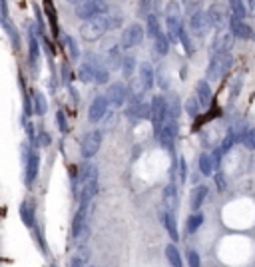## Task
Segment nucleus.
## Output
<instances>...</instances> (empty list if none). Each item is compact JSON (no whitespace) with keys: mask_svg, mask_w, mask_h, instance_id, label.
Masks as SVG:
<instances>
[{"mask_svg":"<svg viewBox=\"0 0 255 267\" xmlns=\"http://www.w3.org/2000/svg\"><path fill=\"white\" fill-rule=\"evenodd\" d=\"M196 92H198L196 100L200 102L201 108H209V106H211L214 92H211V86H209V82H207V80H200V82L196 84Z\"/></svg>","mask_w":255,"mask_h":267,"instance_id":"6ab92c4d","label":"nucleus"},{"mask_svg":"<svg viewBox=\"0 0 255 267\" xmlns=\"http://www.w3.org/2000/svg\"><path fill=\"white\" fill-rule=\"evenodd\" d=\"M100 146H102V132H100V130L88 132V134L82 138V143H80L82 156H84L86 160H90V158H94V156L98 154Z\"/></svg>","mask_w":255,"mask_h":267,"instance_id":"0eeeda50","label":"nucleus"},{"mask_svg":"<svg viewBox=\"0 0 255 267\" xmlns=\"http://www.w3.org/2000/svg\"><path fill=\"white\" fill-rule=\"evenodd\" d=\"M126 116L130 120H134V124H138V120H144V118H150V104L144 102L142 94H136L128 106Z\"/></svg>","mask_w":255,"mask_h":267,"instance_id":"6e6552de","label":"nucleus"},{"mask_svg":"<svg viewBox=\"0 0 255 267\" xmlns=\"http://www.w3.org/2000/svg\"><path fill=\"white\" fill-rule=\"evenodd\" d=\"M165 257H167V261H169L172 267H183L182 255H180V251H178V248H176L174 243L165 248Z\"/></svg>","mask_w":255,"mask_h":267,"instance_id":"7c9ffc66","label":"nucleus"},{"mask_svg":"<svg viewBox=\"0 0 255 267\" xmlns=\"http://www.w3.org/2000/svg\"><path fill=\"white\" fill-rule=\"evenodd\" d=\"M205 12H207V18H209V24L214 28H218V32L223 30V26H225V12L221 10V6L219 4H211L209 10H205Z\"/></svg>","mask_w":255,"mask_h":267,"instance_id":"4be33fe9","label":"nucleus"},{"mask_svg":"<svg viewBox=\"0 0 255 267\" xmlns=\"http://www.w3.org/2000/svg\"><path fill=\"white\" fill-rule=\"evenodd\" d=\"M30 102H32V112L36 116H44L48 112V102H46V96L40 92V90H34L32 96H30Z\"/></svg>","mask_w":255,"mask_h":267,"instance_id":"393cba45","label":"nucleus"},{"mask_svg":"<svg viewBox=\"0 0 255 267\" xmlns=\"http://www.w3.org/2000/svg\"><path fill=\"white\" fill-rule=\"evenodd\" d=\"M178 188L174 186V183H169V186H165L164 188V212L167 214H176V210H178Z\"/></svg>","mask_w":255,"mask_h":267,"instance_id":"aec40b11","label":"nucleus"},{"mask_svg":"<svg viewBox=\"0 0 255 267\" xmlns=\"http://www.w3.org/2000/svg\"><path fill=\"white\" fill-rule=\"evenodd\" d=\"M229 8H231V18H236V20H243V18L247 16V12H245V2H241V0H231V2H229Z\"/></svg>","mask_w":255,"mask_h":267,"instance_id":"72a5a7b5","label":"nucleus"},{"mask_svg":"<svg viewBox=\"0 0 255 267\" xmlns=\"http://www.w3.org/2000/svg\"><path fill=\"white\" fill-rule=\"evenodd\" d=\"M38 170H40V154H38L36 150H32L30 156H28V160L24 161V181H26L28 188L38 178Z\"/></svg>","mask_w":255,"mask_h":267,"instance_id":"4468645a","label":"nucleus"},{"mask_svg":"<svg viewBox=\"0 0 255 267\" xmlns=\"http://www.w3.org/2000/svg\"><path fill=\"white\" fill-rule=\"evenodd\" d=\"M233 46V36L227 30H219L218 34L214 36V42H211V48L216 54H229Z\"/></svg>","mask_w":255,"mask_h":267,"instance_id":"dca6fc26","label":"nucleus"},{"mask_svg":"<svg viewBox=\"0 0 255 267\" xmlns=\"http://www.w3.org/2000/svg\"><path fill=\"white\" fill-rule=\"evenodd\" d=\"M152 6H154V2H140V4H138V8H140V10H138V14H140V16H144V14H146V16H150V8H152Z\"/></svg>","mask_w":255,"mask_h":267,"instance_id":"de8ad7c7","label":"nucleus"},{"mask_svg":"<svg viewBox=\"0 0 255 267\" xmlns=\"http://www.w3.org/2000/svg\"><path fill=\"white\" fill-rule=\"evenodd\" d=\"M86 64L90 66L92 76H94V82H96V84H106V82L110 80V70L104 66V62H102L98 56L92 54L90 58L86 60Z\"/></svg>","mask_w":255,"mask_h":267,"instance_id":"ddd939ff","label":"nucleus"},{"mask_svg":"<svg viewBox=\"0 0 255 267\" xmlns=\"http://www.w3.org/2000/svg\"><path fill=\"white\" fill-rule=\"evenodd\" d=\"M96 192H98V168L94 163H86L76 174L74 196L82 206V203H90L96 196Z\"/></svg>","mask_w":255,"mask_h":267,"instance_id":"f257e3e1","label":"nucleus"},{"mask_svg":"<svg viewBox=\"0 0 255 267\" xmlns=\"http://www.w3.org/2000/svg\"><path fill=\"white\" fill-rule=\"evenodd\" d=\"M28 54H30V64L36 68V62L40 58V42L34 28H28Z\"/></svg>","mask_w":255,"mask_h":267,"instance_id":"b1692460","label":"nucleus"},{"mask_svg":"<svg viewBox=\"0 0 255 267\" xmlns=\"http://www.w3.org/2000/svg\"><path fill=\"white\" fill-rule=\"evenodd\" d=\"M106 114H108V100H106V96H96V98L92 100L90 110H88V120L96 124V122H100Z\"/></svg>","mask_w":255,"mask_h":267,"instance_id":"2eb2a0df","label":"nucleus"},{"mask_svg":"<svg viewBox=\"0 0 255 267\" xmlns=\"http://www.w3.org/2000/svg\"><path fill=\"white\" fill-rule=\"evenodd\" d=\"M160 217H162V223H164V228L167 230V235L172 237V241H178V239H180V233H178V223H176V217H174V214L162 212Z\"/></svg>","mask_w":255,"mask_h":267,"instance_id":"cd10ccee","label":"nucleus"},{"mask_svg":"<svg viewBox=\"0 0 255 267\" xmlns=\"http://www.w3.org/2000/svg\"><path fill=\"white\" fill-rule=\"evenodd\" d=\"M205 199H207V188L205 186H196L192 190V194H189V208H192V212H198Z\"/></svg>","mask_w":255,"mask_h":267,"instance_id":"5701e85b","label":"nucleus"},{"mask_svg":"<svg viewBox=\"0 0 255 267\" xmlns=\"http://www.w3.org/2000/svg\"><path fill=\"white\" fill-rule=\"evenodd\" d=\"M62 42H64L66 50L70 54V58H72V60H78V58H80V48H78V44H76V40H74L72 36L62 34Z\"/></svg>","mask_w":255,"mask_h":267,"instance_id":"473e14b6","label":"nucleus"},{"mask_svg":"<svg viewBox=\"0 0 255 267\" xmlns=\"http://www.w3.org/2000/svg\"><path fill=\"white\" fill-rule=\"evenodd\" d=\"M176 136H178V122L176 120H165L160 134H158V140L164 146L165 150H174V142H176Z\"/></svg>","mask_w":255,"mask_h":267,"instance_id":"9d476101","label":"nucleus"},{"mask_svg":"<svg viewBox=\"0 0 255 267\" xmlns=\"http://www.w3.org/2000/svg\"><path fill=\"white\" fill-rule=\"evenodd\" d=\"M20 219L26 228H34L36 223V206L32 199H24L20 203Z\"/></svg>","mask_w":255,"mask_h":267,"instance_id":"a211bd4d","label":"nucleus"},{"mask_svg":"<svg viewBox=\"0 0 255 267\" xmlns=\"http://www.w3.org/2000/svg\"><path fill=\"white\" fill-rule=\"evenodd\" d=\"M180 181L182 183H185V179H187V166H185V160L183 158H180Z\"/></svg>","mask_w":255,"mask_h":267,"instance_id":"09e8293b","label":"nucleus"},{"mask_svg":"<svg viewBox=\"0 0 255 267\" xmlns=\"http://www.w3.org/2000/svg\"><path fill=\"white\" fill-rule=\"evenodd\" d=\"M245 12H247V14H251V16H255V0H251V2H245Z\"/></svg>","mask_w":255,"mask_h":267,"instance_id":"864d4df0","label":"nucleus"},{"mask_svg":"<svg viewBox=\"0 0 255 267\" xmlns=\"http://www.w3.org/2000/svg\"><path fill=\"white\" fill-rule=\"evenodd\" d=\"M216 183H218V190L219 192H223L225 188H227V179L223 174H216Z\"/></svg>","mask_w":255,"mask_h":267,"instance_id":"3c124183","label":"nucleus"},{"mask_svg":"<svg viewBox=\"0 0 255 267\" xmlns=\"http://www.w3.org/2000/svg\"><path fill=\"white\" fill-rule=\"evenodd\" d=\"M185 112H187V114H189L192 118H198V116H200V114H201V106H200V102H198V100H196L194 96L185 100Z\"/></svg>","mask_w":255,"mask_h":267,"instance_id":"4c0bfd02","label":"nucleus"},{"mask_svg":"<svg viewBox=\"0 0 255 267\" xmlns=\"http://www.w3.org/2000/svg\"><path fill=\"white\" fill-rule=\"evenodd\" d=\"M154 46H156V52L160 54V56H165L167 54V50H169V42H167V38H165V34H160L154 38Z\"/></svg>","mask_w":255,"mask_h":267,"instance_id":"c9c22d12","label":"nucleus"},{"mask_svg":"<svg viewBox=\"0 0 255 267\" xmlns=\"http://www.w3.org/2000/svg\"><path fill=\"white\" fill-rule=\"evenodd\" d=\"M76 16L82 18L84 22L98 14H108V4L104 2H96V0H86V2H76Z\"/></svg>","mask_w":255,"mask_h":267,"instance_id":"423d86ee","label":"nucleus"},{"mask_svg":"<svg viewBox=\"0 0 255 267\" xmlns=\"http://www.w3.org/2000/svg\"><path fill=\"white\" fill-rule=\"evenodd\" d=\"M2 28H4V32H6V34H8V38H10V44H12V48H14V50H20V34L16 32L14 24L10 22V18H8L6 22H2Z\"/></svg>","mask_w":255,"mask_h":267,"instance_id":"c85d7f7f","label":"nucleus"},{"mask_svg":"<svg viewBox=\"0 0 255 267\" xmlns=\"http://www.w3.org/2000/svg\"><path fill=\"white\" fill-rule=\"evenodd\" d=\"M122 72H124L126 78L134 76V72H136V58L134 56H124L122 58Z\"/></svg>","mask_w":255,"mask_h":267,"instance_id":"e433bc0d","label":"nucleus"},{"mask_svg":"<svg viewBox=\"0 0 255 267\" xmlns=\"http://www.w3.org/2000/svg\"><path fill=\"white\" fill-rule=\"evenodd\" d=\"M106 100H108V106L112 104L114 108H122L128 100V88L122 84V82H114V84L108 88Z\"/></svg>","mask_w":255,"mask_h":267,"instance_id":"f8f14e48","label":"nucleus"},{"mask_svg":"<svg viewBox=\"0 0 255 267\" xmlns=\"http://www.w3.org/2000/svg\"><path fill=\"white\" fill-rule=\"evenodd\" d=\"M56 126H58V130H60L62 134H68V130H70L68 120H66V114H64L62 110H58V112H56Z\"/></svg>","mask_w":255,"mask_h":267,"instance_id":"a19ab883","label":"nucleus"},{"mask_svg":"<svg viewBox=\"0 0 255 267\" xmlns=\"http://www.w3.org/2000/svg\"><path fill=\"white\" fill-rule=\"evenodd\" d=\"M44 8H46V14L50 16V24H52V32L58 36V20H56V14H54V8H52V4L50 2H46L44 4Z\"/></svg>","mask_w":255,"mask_h":267,"instance_id":"37998d69","label":"nucleus"},{"mask_svg":"<svg viewBox=\"0 0 255 267\" xmlns=\"http://www.w3.org/2000/svg\"><path fill=\"white\" fill-rule=\"evenodd\" d=\"M187 261H189V267H201V259L198 255V251L189 250L187 251Z\"/></svg>","mask_w":255,"mask_h":267,"instance_id":"49530a36","label":"nucleus"},{"mask_svg":"<svg viewBox=\"0 0 255 267\" xmlns=\"http://www.w3.org/2000/svg\"><path fill=\"white\" fill-rule=\"evenodd\" d=\"M38 140L34 143H38V146H42V148H46V146H50L52 143V138H50V134L48 132H44V130H40L36 136Z\"/></svg>","mask_w":255,"mask_h":267,"instance_id":"a18cd8bd","label":"nucleus"},{"mask_svg":"<svg viewBox=\"0 0 255 267\" xmlns=\"http://www.w3.org/2000/svg\"><path fill=\"white\" fill-rule=\"evenodd\" d=\"M70 80H72V74H70L68 64H62V82H64V84H70Z\"/></svg>","mask_w":255,"mask_h":267,"instance_id":"8fccbe9b","label":"nucleus"},{"mask_svg":"<svg viewBox=\"0 0 255 267\" xmlns=\"http://www.w3.org/2000/svg\"><path fill=\"white\" fill-rule=\"evenodd\" d=\"M106 60H108V66H106V68H112V70H116V68H120V66H122V56H120V46H116V44H114V46H110L108 48V58H106Z\"/></svg>","mask_w":255,"mask_h":267,"instance_id":"c756f323","label":"nucleus"},{"mask_svg":"<svg viewBox=\"0 0 255 267\" xmlns=\"http://www.w3.org/2000/svg\"><path fill=\"white\" fill-rule=\"evenodd\" d=\"M180 42L183 44V50H185V54L194 52V46H192V42H189V36H187V32H185V28H182V32H180Z\"/></svg>","mask_w":255,"mask_h":267,"instance_id":"c03bdc74","label":"nucleus"},{"mask_svg":"<svg viewBox=\"0 0 255 267\" xmlns=\"http://www.w3.org/2000/svg\"><path fill=\"white\" fill-rule=\"evenodd\" d=\"M140 86H142L144 92L152 90V86H154V68H152L150 62L140 64Z\"/></svg>","mask_w":255,"mask_h":267,"instance_id":"a878e982","label":"nucleus"},{"mask_svg":"<svg viewBox=\"0 0 255 267\" xmlns=\"http://www.w3.org/2000/svg\"><path fill=\"white\" fill-rule=\"evenodd\" d=\"M142 40H144V28L140 24H130L126 30H124V34H122L120 48H134Z\"/></svg>","mask_w":255,"mask_h":267,"instance_id":"1a4fd4ad","label":"nucleus"},{"mask_svg":"<svg viewBox=\"0 0 255 267\" xmlns=\"http://www.w3.org/2000/svg\"><path fill=\"white\" fill-rule=\"evenodd\" d=\"M201 223H203V215H201V214L189 215V219H187V232H189V233H196L198 230H200Z\"/></svg>","mask_w":255,"mask_h":267,"instance_id":"ea45409f","label":"nucleus"},{"mask_svg":"<svg viewBox=\"0 0 255 267\" xmlns=\"http://www.w3.org/2000/svg\"><path fill=\"white\" fill-rule=\"evenodd\" d=\"M8 20V10H6V2H0V24Z\"/></svg>","mask_w":255,"mask_h":267,"instance_id":"603ef678","label":"nucleus"},{"mask_svg":"<svg viewBox=\"0 0 255 267\" xmlns=\"http://www.w3.org/2000/svg\"><path fill=\"white\" fill-rule=\"evenodd\" d=\"M92 257V251L88 245H80L76 253L72 255V261H70V267H86L88 265V261H90Z\"/></svg>","mask_w":255,"mask_h":267,"instance_id":"bb28decb","label":"nucleus"},{"mask_svg":"<svg viewBox=\"0 0 255 267\" xmlns=\"http://www.w3.org/2000/svg\"><path fill=\"white\" fill-rule=\"evenodd\" d=\"M214 170H216V166H214V160H211V154H201L200 156V172L203 176H211L214 174Z\"/></svg>","mask_w":255,"mask_h":267,"instance_id":"2f4dec72","label":"nucleus"},{"mask_svg":"<svg viewBox=\"0 0 255 267\" xmlns=\"http://www.w3.org/2000/svg\"><path fill=\"white\" fill-rule=\"evenodd\" d=\"M150 120H152V126H154V134H156V138H158L162 126H164V122L167 120V100H165L164 96H160V94H156V96L152 98V104H150Z\"/></svg>","mask_w":255,"mask_h":267,"instance_id":"20e7f679","label":"nucleus"},{"mask_svg":"<svg viewBox=\"0 0 255 267\" xmlns=\"http://www.w3.org/2000/svg\"><path fill=\"white\" fill-rule=\"evenodd\" d=\"M189 28H192V32L196 36H203L209 32V28H211V24H209V18H207V12L205 10H198L196 14H192L189 18Z\"/></svg>","mask_w":255,"mask_h":267,"instance_id":"9b49d317","label":"nucleus"},{"mask_svg":"<svg viewBox=\"0 0 255 267\" xmlns=\"http://www.w3.org/2000/svg\"><path fill=\"white\" fill-rule=\"evenodd\" d=\"M108 30V18L106 14H98V16L86 20L82 26H80V34L86 42H96L100 40L102 36L106 34Z\"/></svg>","mask_w":255,"mask_h":267,"instance_id":"7ed1b4c3","label":"nucleus"},{"mask_svg":"<svg viewBox=\"0 0 255 267\" xmlns=\"http://www.w3.org/2000/svg\"><path fill=\"white\" fill-rule=\"evenodd\" d=\"M229 32L233 38H241V40H255V34L253 30H251V26L249 24H245L243 20H236V18H231L229 20Z\"/></svg>","mask_w":255,"mask_h":267,"instance_id":"f3484780","label":"nucleus"},{"mask_svg":"<svg viewBox=\"0 0 255 267\" xmlns=\"http://www.w3.org/2000/svg\"><path fill=\"white\" fill-rule=\"evenodd\" d=\"M78 78H80L82 82H86V84H88V82H94V76H92L90 66H88L86 62L80 66V70H78Z\"/></svg>","mask_w":255,"mask_h":267,"instance_id":"79ce46f5","label":"nucleus"},{"mask_svg":"<svg viewBox=\"0 0 255 267\" xmlns=\"http://www.w3.org/2000/svg\"><path fill=\"white\" fill-rule=\"evenodd\" d=\"M165 24H167V42L169 44H176V42H180V32H182V22H180V18L178 16H167L165 18Z\"/></svg>","mask_w":255,"mask_h":267,"instance_id":"412c9836","label":"nucleus"},{"mask_svg":"<svg viewBox=\"0 0 255 267\" xmlns=\"http://www.w3.org/2000/svg\"><path fill=\"white\" fill-rule=\"evenodd\" d=\"M146 32L152 36V38H156V36L160 34V20H158L156 14L146 16Z\"/></svg>","mask_w":255,"mask_h":267,"instance_id":"f704fd0d","label":"nucleus"},{"mask_svg":"<svg viewBox=\"0 0 255 267\" xmlns=\"http://www.w3.org/2000/svg\"><path fill=\"white\" fill-rule=\"evenodd\" d=\"M178 116H180V100H178V96H174L167 102V118L178 122Z\"/></svg>","mask_w":255,"mask_h":267,"instance_id":"58836bf2","label":"nucleus"},{"mask_svg":"<svg viewBox=\"0 0 255 267\" xmlns=\"http://www.w3.org/2000/svg\"><path fill=\"white\" fill-rule=\"evenodd\" d=\"M231 66H233L231 54H216V56L209 60V66H207V80H209V82L219 80L221 74H227Z\"/></svg>","mask_w":255,"mask_h":267,"instance_id":"39448f33","label":"nucleus"},{"mask_svg":"<svg viewBox=\"0 0 255 267\" xmlns=\"http://www.w3.org/2000/svg\"><path fill=\"white\" fill-rule=\"evenodd\" d=\"M90 215H92V201L82 203L72 219V239L74 241H84L90 235Z\"/></svg>","mask_w":255,"mask_h":267,"instance_id":"f03ea898","label":"nucleus"}]
</instances>
